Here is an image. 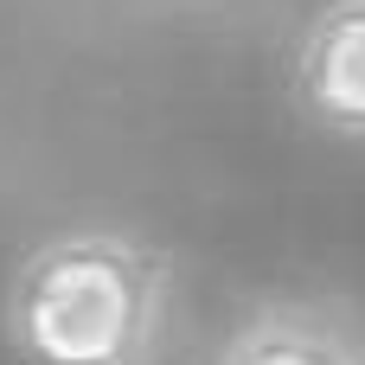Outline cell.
<instances>
[{
	"label": "cell",
	"instance_id": "7a4b0ae2",
	"mask_svg": "<svg viewBox=\"0 0 365 365\" xmlns=\"http://www.w3.org/2000/svg\"><path fill=\"white\" fill-rule=\"evenodd\" d=\"M289 83L327 135L365 148V0H327L302 26Z\"/></svg>",
	"mask_w": 365,
	"mask_h": 365
},
{
	"label": "cell",
	"instance_id": "3957f363",
	"mask_svg": "<svg viewBox=\"0 0 365 365\" xmlns=\"http://www.w3.org/2000/svg\"><path fill=\"white\" fill-rule=\"evenodd\" d=\"M218 365H365V353L340 314L314 302H269L225 340Z\"/></svg>",
	"mask_w": 365,
	"mask_h": 365
},
{
	"label": "cell",
	"instance_id": "6da1fadb",
	"mask_svg": "<svg viewBox=\"0 0 365 365\" xmlns=\"http://www.w3.org/2000/svg\"><path fill=\"white\" fill-rule=\"evenodd\" d=\"M0 321L19 365H160L173 257L109 225L51 231L6 276Z\"/></svg>",
	"mask_w": 365,
	"mask_h": 365
}]
</instances>
